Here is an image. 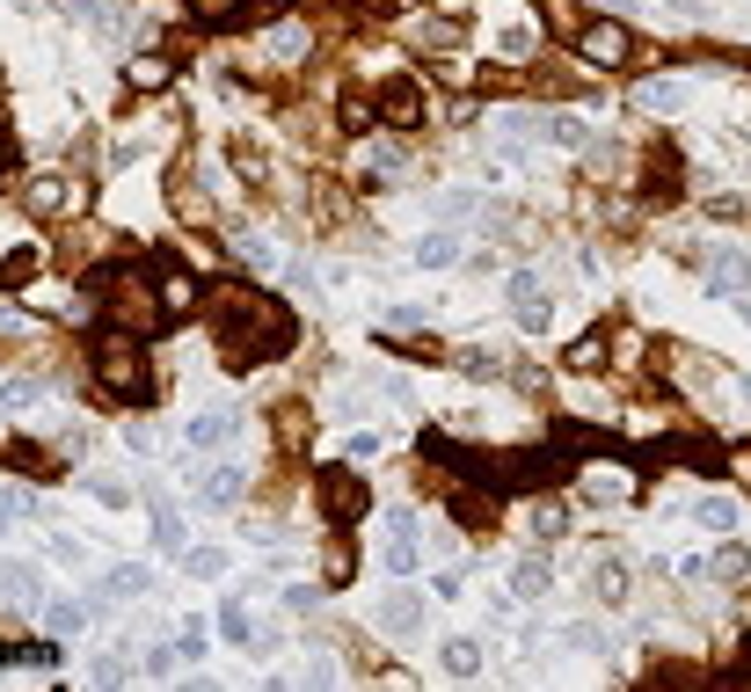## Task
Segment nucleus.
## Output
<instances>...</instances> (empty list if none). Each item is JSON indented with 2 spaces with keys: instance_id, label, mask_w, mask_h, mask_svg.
Returning <instances> with one entry per match:
<instances>
[{
  "instance_id": "6ab92c4d",
  "label": "nucleus",
  "mask_w": 751,
  "mask_h": 692,
  "mask_svg": "<svg viewBox=\"0 0 751 692\" xmlns=\"http://www.w3.org/2000/svg\"><path fill=\"white\" fill-rule=\"evenodd\" d=\"M547 583H555V569H547L540 554H526V561L510 569V597H547Z\"/></svg>"
},
{
  "instance_id": "49530a36",
  "label": "nucleus",
  "mask_w": 751,
  "mask_h": 692,
  "mask_svg": "<svg viewBox=\"0 0 751 692\" xmlns=\"http://www.w3.org/2000/svg\"><path fill=\"white\" fill-rule=\"evenodd\" d=\"M744 569H751L744 547H723V554H715V576H744Z\"/></svg>"
},
{
  "instance_id": "7ed1b4c3",
  "label": "nucleus",
  "mask_w": 751,
  "mask_h": 692,
  "mask_svg": "<svg viewBox=\"0 0 751 692\" xmlns=\"http://www.w3.org/2000/svg\"><path fill=\"white\" fill-rule=\"evenodd\" d=\"M315 496H321V518H329V526H358L365 510H372V489H365V474H350V467H329V474L315 481Z\"/></svg>"
},
{
  "instance_id": "72a5a7b5",
  "label": "nucleus",
  "mask_w": 751,
  "mask_h": 692,
  "mask_svg": "<svg viewBox=\"0 0 751 692\" xmlns=\"http://www.w3.org/2000/svg\"><path fill=\"white\" fill-rule=\"evenodd\" d=\"M175 664H183V642H161V648H146V678H175Z\"/></svg>"
},
{
  "instance_id": "09e8293b",
  "label": "nucleus",
  "mask_w": 751,
  "mask_h": 692,
  "mask_svg": "<svg viewBox=\"0 0 751 692\" xmlns=\"http://www.w3.org/2000/svg\"><path fill=\"white\" fill-rule=\"evenodd\" d=\"M175 642H183V656H190V664H197V656H205V620H190V627H183V634H175Z\"/></svg>"
},
{
  "instance_id": "b1692460",
  "label": "nucleus",
  "mask_w": 751,
  "mask_h": 692,
  "mask_svg": "<svg viewBox=\"0 0 751 692\" xmlns=\"http://www.w3.org/2000/svg\"><path fill=\"white\" fill-rule=\"evenodd\" d=\"M416 263H423V270H453V263H460V234H423V240H416Z\"/></svg>"
},
{
  "instance_id": "c85d7f7f",
  "label": "nucleus",
  "mask_w": 751,
  "mask_h": 692,
  "mask_svg": "<svg viewBox=\"0 0 751 692\" xmlns=\"http://www.w3.org/2000/svg\"><path fill=\"white\" fill-rule=\"evenodd\" d=\"M562 648H583V656H599V648H613V642H606V634H599L591 620H569V627H562Z\"/></svg>"
},
{
  "instance_id": "bb28decb",
  "label": "nucleus",
  "mask_w": 751,
  "mask_h": 692,
  "mask_svg": "<svg viewBox=\"0 0 751 692\" xmlns=\"http://www.w3.org/2000/svg\"><path fill=\"white\" fill-rule=\"evenodd\" d=\"M102 591H110V597H139V591H153V569H139V561H132V569H110Z\"/></svg>"
},
{
  "instance_id": "2f4dec72",
  "label": "nucleus",
  "mask_w": 751,
  "mask_h": 692,
  "mask_svg": "<svg viewBox=\"0 0 751 692\" xmlns=\"http://www.w3.org/2000/svg\"><path fill=\"white\" fill-rule=\"evenodd\" d=\"M45 620H51V634H81V627H88V605H73V597H59V605H51Z\"/></svg>"
},
{
  "instance_id": "39448f33",
  "label": "nucleus",
  "mask_w": 751,
  "mask_h": 692,
  "mask_svg": "<svg viewBox=\"0 0 751 692\" xmlns=\"http://www.w3.org/2000/svg\"><path fill=\"white\" fill-rule=\"evenodd\" d=\"M153 299H161V313H169V321H183V313L205 299V285H197L175 256H153Z\"/></svg>"
},
{
  "instance_id": "dca6fc26",
  "label": "nucleus",
  "mask_w": 751,
  "mask_h": 692,
  "mask_svg": "<svg viewBox=\"0 0 751 692\" xmlns=\"http://www.w3.org/2000/svg\"><path fill=\"white\" fill-rule=\"evenodd\" d=\"M387 532H394V540H387V576H416V561H423V554H416V518H409V510H394Z\"/></svg>"
},
{
  "instance_id": "a19ab883",
  "label": "nucleus",
  "mask_w": 751,
  "mask_h": 692,
  "mask_svg": "<svg viewBox=\"0 0 751 692\" xmlns=\"http://www.w3.org/2000/svg\"><path fill=\"white\" fill-rule=\"evenodd\" d=\"M37 394H45L37 380H8L0 386V408H37Z\"/></svg>"
},
{
  "instance_id": "0eeeda50",
  "label": "nucleus",
  "mask_w": 751,
  "mask_h": 692,
  "mask_svg": "<svg viewBox=\"0 0 751 692\" xmlns=\"http://www.w3.org/2000/svg\"><path fill=\"white\" fill-rule=\"evenodd\" d=\"M190 496L205 503V510H234V503H242V467H226V459H212V467H197Z\"/></svg>"
},
{
  "instance_id": "79ce46f5",
  "label": "nucleus",
  "mask_w": 751,
  "mask_h": 692,
  "mask_svg": "<svg viewBox=\"0 0 751 692\" xmlns=\"http://www.w3.org/2000/svg\"><path fill=\"white\" fill-rule=\"evenodd\" d=\"M0 591L29 605V597H37V569H0Z\"/></svg>"
},
{
  "instance_id": "a878e982",
  "label": "nucleus",
  "mask_w": 751,
  "mask_h": 692,
  "mask_svg": "<svg viewBox=\"0 0 751 692\" xmlns=\"http://www.w3.org/2000/svg\"><path fill=\"white\" fill-rule=\"evenodd\" d=\"M29 277H37V248H8V256H0V285L15 292V285H29Z\"/></svg>"
},
{
  "instance_id": "37998d69",
  "label": "nucleus",
  "mask_w": 751,
  "mask_h": 692,
  "mask_svg": "<svg viewBox=\"0 0 751 692\" xmlns=\"http://www.w3.org/2000/svg\"><path fill=\"white\" fill-rule=\"evenodd\" d=\"M197 15H205V23H234V15H242L248 0H190Z\"/></svg>"
},
{
  "instance_id": "e433bc0d",
  "label": "nucleus",
  "mask_w": 751,
  "mask_h": 692,
  "mask_svg": "<svg viewBox=\"0 0 751 692\" xmlns=\"http://www.w3.org/2000/svg\"><path fill=\"white\" fill-rule=\"evenodd\" d=\"M540 15H547V29H562V37H577V0H540Z\"/></svg>"
},
{
  "instance_id": "f8f14e48",
  "label": "nucleus",
  "mask_w": 751,
  "mask_h": 692,
  "mask_svg": "<svg viewBox=\"0 0 751 692\" xmlns=\"http://www.w3.org/2000/svg\"><path fill=\"white\" fill-rule=\"evenodd\" d=\"M23 205H29L37 219H59V212H73V205H81V190H73L66 175H37V183L23 190Z\"/></svg>"
},
{
  "instance_id": "473e14b6",
  "label": "nucleus",
  "mask_w": 751,
  "mask_h": 692,
  "mask_svg": "<svg viewBox=\"0 0 751 692\" xmlns=\"http://www.w3.org/2000/svg\"><path fill=\"white\" fill-rule=\"evenodd\" d=\"M380 124V102H365V96H343V132H372Z\"/></svg>"
},
{
  "instance_id": "ea45409f",
  "label": "nucleus",
  "mask_w": 751,
  "mask_h": 692,
  "mask_svg": "<svg viewBox=\"0 0 751 692\" xmlns=\"http://www.w3.org/2000/svg\"><path fill=\"white\" fill-rule=\"evenodd\" d=\"M358 168H365V175H394V168H402V153H394V146H365Z\"/></svg>"
},
{
  "instance_id": "5701e85b",
  "label": "nucleus",
  "mask_w": 751,
  "mask_h": 692,
  "mask_svg": "<svg viewBox=\"0 0 751 692\" xmlns=\"http://www.w3.org/2000/svg\"><path fill=\"white\" fill-rule=\"evenodd\" d=\"M693 518H701L707 532H737V518H744V510H737V496H715V489H707V496L693 503Z\"/></svg>"
},
{
  "instance_id": "20e7f679",
  "label": "nucleus",
  "mask_w": 751,
  "mask_h": 692,
  "mask_svg": "<svg viewBox=\"0 0 751 692\" xmlns=\"http://www.w3.org/2000/svg\"><path fill=\"white\" fill-rule=\"evenodd\" d=\"M577 51H583L599 73H613V66H628V59H635V37H628V23H620V15H599V23L577 29Z\"/></svg>"
},
{
  "instance_id": "c756f323",
  "label": "nucleus",
  "mask_w": 751,
  "mask_h": 692,
  "mask_svg": "<svg viewBox=\"0 0 751 692\" xmlns=\"http://www.w3.org/2000/svg\"><path fill=\"white\" fill-rule=\"evenodd\" d=\"M533 540H562V532H569V518H562V503H533Z\"/></svg>"
},
{
  "instance_id": "3c124183",
  "label": "nucleus",
  "mask_w": 751,
  "mask_h": 692,
  "mask_svg": "<svg viewBox=\"0 0 751 692\" xmlns=\"http://www.w3.org/2000/svg\"><path fill=\"white\" fill-rule=\"evenodd\" d=\"M737 307H744V321H751V299H737Z\"/></svg>"
},
{
  "instance_id": "412c9836",
  "label": "nucleus",
  "mask_w": 751,
  "mask_h": 692,
  "mask_svg": "<svg viewBox=\"0 0 751 692\" xmlns=\"http://www.w3.org/2000/svg\"><path fill=\"white\" fill-rule=\"evenodd\" d=\"M263 51L278 59V66H292V59H307V23H278L263 37Z\"/></svg>"
},
{
  "instance_id": "393cba45",
  "label": "nucleus",
  "mask_w": 751,
  "mask_h": 692,
  "mask_svg": "<svg viewBox=\"0 0 751 692\" xmlns=\"http://www.w3.org/2000/svg\"><path fill=\"white\" fill-rule=\"evenodd\" d=\"M606 358H613L606 335H577V343H569V372H599Z\"/></svg>"
},
{
  "instance_id": "a211bd4d",
  "label": "nucleus",
  "mask_w": 751,
  "mask_h": 692,
  "mask_svg": "<svg viewBox=\"0 0 751 692\" xmlns=\"http://www.w3.org/2000/svg\"><path fill=\"white\" fill-rule=\"evenodd\" d=\"M635 481H628V467H583V496L591 503H620Z\"/></svg>"
},
{
  "instance_id": "9b49d317",
  "label": "nucleus",
  "mask_w": 751,
  "mask_h": 692,
  "mask_svg": "<svg viewBox=\"0 0 751 692\" xmlns=\"http://www.w3.org/2000/svg\"><path fill=\"white\" fill-rule=\"evenodd\" d=\"M686 102H693L686 81H635V110H642V118H679Z\"/></svg>"
},
{
  "instance_id": "aec40b11",
  "label": "nucleus",
  "mask_w": 751,
  "mask_h": 692,
  "mask_svg": "<svg viewBox=\"0 0 751 692\" xmlns=\"http://www.w3.org/2000/svg\"><path fill=\"white\" fill-rule=\"evenodd\" d=\"M482 642H475V634H453V642H445V670H453V678H482Z\"/></svg>"
},
{
  "instance_id": "2eb2a0df",
  "label": "nucleus",
  "mask_w": 751,
  "mask_h": 692,
  "mask_svg": "<svg viewBox=\"0 0 751 692\" xmlns=\"http://www.w3.org/2000/svg\"><path fill=\"white\" fill-rule=\"evenodd\" d=\"M169 81H175V59H169V51H139V59L124 66V88H139V96H161Z\"/></svg>"
},
{
  "instance_id": "9d476101",
  "label": "nucleus",
  "mask_w": 751,
  "mask_h": 692,
  "mask_svg": "<svg viewBox=\"0 0 751 692\" xmlns=\"http://www.w3.org/2000/svg\"><path fill=\"white\" fill-rule=\"evenodd\" d=\"M183 437H190V453H219V445L242 437V416H234V408H205V416H190Z\"/></svg>"
},
{
  "instance_id": "7c9ffc66",
  "label": "nucleus",
  "mask_w": 751,
  "mask_h": 692,
  "mask_svg": "<svg viewBox=\"0 0 751 692\" xmlns=\"http://www.w3.org/2000/svg\"><path fill=\"white\" fill-rule=\"evenodd\" d=\"M248 627H256V620H248V605H242V597H226V605H219V634H226V642H248Z\"/></svg>"
},
{
  "instance_id": "f704fd0d",
  "label": "nucleus",
  "mask_w": 751,
  "mask_h": 692,
  "mask_svg": "<svg viewBox=\"0 0 751 692\" xmlns=\"http://www.w3.org/2000/svg\"><path fill=\"white\" fill-rule=\"evenodd\" d=\"M453 364H460L467 380H496V372H504V358H496V350H460Z\"/></svg>"
},
{
  "instance_id": "603ef678",
  "label": "nucleus",
  "mask_w": 751,
  "mask_h": 692,
  "mask_svg": "<svg viewBox=\"0 0 751 692\" xmlns=\"http://www.w3.org/2000/svg\"><path fill=\"white\" fill-rule=\"evenodd\" d=\"M0 161H8V139H0Z\"/></svg>"
},
{
  "instance_id": "a18cd8bd",
  "label": "nucleus",
  "mask_w": 751,
  "mask_h": 692,
  "mask_svg": "<svg viewBox=\"0 0 751 692\" xmlns=\"http://www.w3.org/2000/svg\"><path fill=\"white\" fill-rule=\"evenodd\" d=\"M96 678H102V685H124V678H139V664H124V656H102Z\"/></svg>"
},
{
  "instance_id": "1a4fd4ad",
  "label": "nucleus",
  "mask_w": 751,
  "mask_h": 692,
  "mask_svg": "<svg viewBox=\"0 0 751 692\" xmlns=\"http://www.w3.org/2000/svg\"><path fill=\"white\" fill-rule=\"evenodd\" d=\"M533 139L562 146V153H591V146H599V132H591V124H583L577 110H547V118H540V132H533Z\"/></svg>"
},
{
  "instance_id": "58836bf2",
  "label": "nucleus",
  "mask_w": 751,
  "mask_h": 692,
  "mask_svg": "<svg viewBox=\"0 0 751 692\" xmlns=\"http://www.w3.org/2000/svg\"><path fill=\"white\" fill-rule=\"evenodd\" d=\"M183 569L212 583V576H226V554H219V547H190V561H183Z\"/></svg>"
},
{
  "instance_id": "864d4df0",
  "label": "nucleus",
  "mask_w": 751,
  "mask_h": 692,
  "mask_svg": "<svg viewBox=\"0 0 751 692\" xmlns=\"http://www.w3.org/2000/svg\"><path fill=\"white\" fill-rule=\"evenodd\" d=\"M380 8H394V0H380Z\"/></svg>"
},
{
  "instance_id": "ddd939ff",
  "label": "nucleus",
  "mask_w": 751,
  "mask_h": 692,
  "mask_svg": "<svg viewBox=\"0 0 751 692\" xmlns=\"http://www.w3.org/2000/svg\"><path fill=\"white\" fill-rule=\"evenodd\" d=\"M380 124H394V132H416V124H423V96H416V81L380 88Z\"/></svg>"
},
{
  "instance_id": "4c0bfd02",
  "label": "nucleus",
  "mask_w": 751,
  "mask_h": 692,
  "mask_svg": "<svg viewBox=\"0 0 751 692\" xmlns=\"http://www.w3.org/2000/svg\"><path fill=\"white\" fill-rule=\"evenodd\" d=\"M88 496H96V503H110V510H132V489H124V481H102V474H88Z\"/></svg>"
},
{
  "instance_id": "8fccbe9b",
  "label": "nucleus",
  "mask_w": 751,
  "mask_h": 692,
  "mask_svg": "<svg viewBox=\"0 0 751 692\" xmlns=\"http://www.w3.org/2000/svg\"><path fill=\"white\" fill-rule=\"evenodd\" d=\"M278 8H285V0H256V15H278Z\"/></svg>"
},
{
  "instance_id": "cd10ccee",
  "label": "nucleus",
  "mask_w": 751,
  "mask_h": 692,
  "mask_svg": "<svg viewBox=\"0 0 751 692\" xmlns=\"http://www.w3.org/2000/svg\"><path fill=\"white\" fill-rule=\"evenodd\" d=\"M153 540H161V547H183V518H175L169 496H153Z\"/></svg>"
},
{
  "instance_id": "c03bdc74",
  "label": "nucleus",
  "mask_w": 751,
  "mask_h": 692,
  "mask_svg": "<svg viewBox=\"0 0 751 692\" xmlns=\"http://www.w3.org/2000/svg\"><path fill=\"white\" fill-rule=\"evenodd\" d=\"M321 569H329V583H350V547L329 540V561H321Z\"/></svg>"
},
{
  "instance_id": "c9c22d12",
  "label": "nucleus",
  "mask_w": 751,
  "mask_h": 692,
  "mask_svg": "<svg viewBox=\"0 0 751 692\" xmlns=\"http://www.w3.org/2000/svg\"><path fill=\"white\" fill-rule=\"evenodd\" d=\"M234 256H242L248 270H270V263H278V256H270V240H263V234H234Z\"/></svg>"
},
{
  "instance_id": "6e6552de",
  "label": "nucleus",
  "mask_w": 751,
  "mask_h": 692,
  "mask_svg": "<svg viewBox=\"0 0 751 692\" xmlns=\"http://www.w3.org/2000/svg\"><path fill=\"white\" fill-rule=\"evenodd\" d=\"M372 627H380V634H402V642L423 634V597H416V591H387L380 605H372Z\"/></svg>"
},
{
  "instance_id": "f03ea898",
  "label": "nucleus",
  "mask_w": 751,
  "mask_h": 692,
  "mask_svg": "<svg viewBox=\"0 0 751 692\" xmlns=\"http://www.w3.org/2000/svg\"><path fill=\"white\" fill-rule=\"evenodd\" d=\"M96 380L118 394V401H153V364H146V335L118 329V335H96Z\"/></svg>"
},
{
  "instance_id": "4468645a",
  "label": "nucleus",
  "mask_w": 751,
  "mask_h": 692,
  "mask_svg": "<svg viewBox=\"0 0 751 692\" xmlns=\"http://www.w3.org/2000/svg\"><path fill=\"white\" fill-rule=\"evenodd\" d=\"M744 285H751L744 248H715V263H707V292H715V299H737Z\"/></svg>"
},
{
  "instance_id": "4be33fe9",
  "label": "nucleus",
  "mask_w": 751,
  "mask_h": 692,
  "mask_svg": "<svg viewBox=\"0 0 751 692\" xmlns=\"http://www.w3.org/2000/svg\"><path fill=\"white\" fill-rule=\"evenodd\" d=\"M453 518H460L467 532H489V526H496V503L475 496V489H453Z\"/></svg>"
},
{
  "instance_id": "de8ad7c7",
  "label": "nucleus",
  "mask_w": 751,
  "mask_h": 692,
  "mask_svg": "<svg viewBox=\"0 0 751 692\" xmlns=\"http://www.w3.org/2000/svg\"><path fill=\"white\" fill-rule=\"evenodd\" d=\"M496 45H504V51H510V59H526V51H533V29H518V23H510V29H504V37H496Z\"/></svg>"
},
{
  "instance_id": "f3484780",
  "label": "nucleus",
  "mask_w": 751,
  "mask_h": 692,
  "mask_svg": "<svg viewBox=\"0 0 751 692\" xmlns=\"http://www.w3.org/2000/svg\"><path fill=\"white\" fill-rule=\"evenodd\" d=\"M591 591H599V605H628V561L620 554H606V561H591Z\"/></svg>"
},
{
  "instance_id": "f257e3e1",
  "label": "nucleus",
  "mask_w": 751,
  "mask_h": 692,
  "mask_svg": "<svg viewBox=\"0 0 751 692\" xmlns=\"http://www.w3.org/2000/svg\"><path fill=\"white\" fill-rule=\"evenodd\" d=\"M205 313H212L219 329V350H226V364L234 372H248V364L263 358H285L292 350V313L270 299V292H248V285H219L212 299H205Z\"/></svg>"
},
{
  "instance_id": "423d86ee",
  "label": "nucleus",
  "mask_w": 751,
  "mask_h": 692,
  "mask_svg": "<svg viewBox=\"0 0 751 692\" xmlns=\"http://www.w3.org/2000/svg\"><path fill=\"white\" fill-rule=\"evenodd\" d=\"M510 321H518V329H526V335H540V329H547V321H555V307H547V285H540V277H533V270H510Z\"/></svg>"
}]
</instances>
